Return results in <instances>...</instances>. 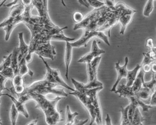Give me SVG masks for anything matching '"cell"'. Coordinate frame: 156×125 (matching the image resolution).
Here are the masks:
<instances>
[{"label":"cell","mask_w":156,"mask_h":125,"mask_svg":"<svg viewBox=\"0 0 156 125\" xmlns=\"http://www.w3.org/2000/svg\"><path fill=\"white\" fill-rule=\"evenodd\" d=\"M27 101H35L36 105L35 107L40 109L44 112L45 117L47 124H57L63 121L60 112L58 110L57 105L61 100L60 96H57L55 99H49L45 95L33 92L25 94Z\"/></svg>","instance_id":"obj_1"},{"label":"cell","mask_w":156,"mask_h":125,"mask_svg":"<svg viewBox=\"0 0 156 125\" xmlns=\"http://www.w3.org/2000/svg\"><path fill=\"white\" fill-rule=\"evenodd\" d=\"M58 84L50 82L44 78L41 80L36 81L30 85L25 86L23 92L20 94L16 95L27 94L35 92L46 96L47 95L52 94L57 96L67 97L68 94L64 91V89H58Z\"/></svg>","instance_id":"obj_2"},{"label":"cell","mask_w":156,"mask_h":125,"mask_svg":"<svg viewBox=\"0 0 156 125\" xmlns=\"http://www.w3.org/2000/svg\"><path fill=\"white\" fill-rule=\"evenodd\" d=\"M98 38L101 39L106 45L110 46L108 37L105 35L103 32L95 30H83V34L81 37L76 42L71 43V45L73 48H80L82 46H87V43L90 39Z\"/></svg>","instance_id":"obj_3"},{"label":"cell","mask_w":156,"mask_h":125,"mask_svg":"<svg viewBox=\"0 0 156 125\" xmlns=\"http://www.w3.org/2000/svg\"><path fill=\"white\" fill-rule=\"evenodd\" d=\"M103 89V86L91 89H82V88L76 89L77 91H83L90 99L93 105L95 108L96 113L95 122H96L98 125H101L102 124V110L100 105L98 94L99 91Z\"/></svg>","instance_id":"obj_4"},{"label":"cell","mask_w":156,"mask_h":125,"mask_svg":"<svg viewBox=\"0 0 156 125\" xmlns=\"http://www.w3.org/2000/svg\"><path fill=\"white\" fill-rule=\"evenodd\" d=\"M34 8V6L33 5L26 6L25 7V9L21 15L15 18L14 20L10 24L3 27L4 30L5 32V41H7L9 40L10 35H11L13 30L19 24L21 23L25 24L28 22L29 18L32 16L31 11Z\"/></svg>","instance_id":"obj_5"},{"label":"cell","mask_w":156,"mask_h":125,"mask_svg":"<svg viewBox=\"0 0 156 125\" xmlns=\"http://www.w3.org/2000/svg\"><path fill=\"white\" fill-rule=\"evenodd\" d=\"M69 94L76 96L78 100L80 102L83 107L85 108L90 116L91 122L90 125H91L95 121L96 117L95 108L93 105L92 102L89 97L82 91L75 90L72 92L69 93Z\"/></svg>","instance_id":"obj_6"},{"label":"cell","mask_w":156,"mask_h":125,"mask_svg":"<svg viewBox=\"0 0 156 125\" xmlns=\"http://www.w3.org/2000/svg\"><path fill=\"white\" fill-rule=\"evenodd\" d=\"M34 53L39 56L49 58L53 60L56 55L55 47L50 44V41L46 43H38Z\"/></svg>","instance_id":"obj_7"},{"label":"cell","mask_w":156,"mask_h":125,"mask_svg":"<svg viewBox=\"0 0 156 125\" xmlns=\"http://www.w3.org/2000/svg\"><path fill=\"white\" fill-rule=\"evenodd\" d=\"M39 57L42 59V61H43V62L46 68L47 69V71L48 72L51 74L52 77L54 79V80H55V83L57 84L63 86V87H65V88H66V89H68V90H70V91H74L76 90L73 89V88H71L70 86H69L64 81V80H63L61 75H60V72H59V70L58 69H52L48 65V62L45 60L44 57L42 56Z\"/></svg>","instance_id":"obj_8"},{"label":"cell","mask_w":156,"mask_h":125,"mask_svg":"<svg viewBox=\"0 0 156 125\" xmlns=\"http://www.w3.org/2000/svg\"><path fill=\"white\" fill-rule=\"evenodd\" d=\"M104 53H105V51L99 48L97 42L95 40H94L92 44L90 51L81 58L78 60V62L80 63H90L95 58L100 56V55Z\"/></svg>","instance_id":"obj_9"},{"label":"cell","mask_w":156,"mask_h":125,"mask_svg":"<svg viewBox=\"0 0 156 125\" xmlns=\"http://www.w3.org/2000/svg\"><path fill=\"white\" fill-rule=\"evenodd\" d=\"M101 59V57H97L93 59L90 62L87 63L88 82H94L98 81L97 79V71Z\"/></svg>","instance_id":"obj_10"},{"label":"cell","mask_w":156,"mask_h":125,"mask_svg":"<svg viewBox=\"0 0 156 125\" xmlns=\"http://www.w3.org/2000/svg\"><path fill=\"white\" fill-rule=\"evenodd\" d=\"M128 58L126 57L125 59V64L123 66H121L120 65V61H118V62H116L115 64V68L116 69V71L117 72V78L116 80V82L114 84L112 88L110 91L111 92H115L116 90V88L118 86V84L120 83V81L123 79V78H126V76H127V66L128 64Z\"/></svg>","instance_id":"obj_11"},{"label":"cell","mask_w":156,"mask_h":125,"mask_svg":"<svg viewBox=\"0 0 156 125\" xmlns=\"http://www.w3.org/2000/svg\"><path fill=\"white\" fill-rule=\"evenodd\" d=\"M26 58L19 55L18 56V73L22 76L29 74L31 77L34 75V72L29 69L27 65Z\"/></svg>","instance_id":"obj_12"},{"label":"cell","mask_w":156,"mask_h":125,"mask_svg":"<svg viewBox=\"0 0 156 125\" xmlns=\"http://www.w3.org/2000/svg\"><path fill=\"white\" fill-rule=\"evenodd\" d=\"M128 98L130 101V104L133 105L136 108L141 107L143 109V112H148L149 109L153 108L152 105L146 103L141 99L138 98L136 95L130 96Z\"/></svg>","instance_id":"obj_13"},{"label":"cell","mask_w":156,"mask_h":125,"mask_svg":"<svg viewBox=\"0 0 156 125\" xmlns=\"http://www.w3.org/2000/svg\"><path fill=\"white\" fill-rule=\"evenodd\" d=\"M134 13H126L122 14L119 18V23L121 25V31L120 34L122 35L124 34L127 26L132 22L133 16Z\"/></svg>","instance_id":"obj_14"},{"label":"cell","mask_w":156,"mask_h":125,"mask_svg":"<svg viewBox=\"0 0 156 125\" xmlns=\"http://www.w3.org/2000/svg\"><path fill=\"white\" fill-rule=\"evenodd\" d=\"M66 43V52H65V61L66 66V76L67 79L68 80L69 69L72 60V49L73 47L69 41H67Z\"/></svg>","instance_id":"obj_15"},{"label":"cell","mask_w":156,"mask_h":125,"mask_svg":"<svg viewBox=\"0 0 156 125\" xmlns=\"http://www.w3.org/2000/svg\"><path fill=\"white\" fill-rule=\"evenodd\" d=\"M153 93L154 92L149 88L143 86L138 91L135 93V95L143 102L145 103L147 102V104L148 102V104H149Z\"/></svg>","instance_id":"obj_16"},{"label":"cell","mask_w":156,"mask_h":125,"mask_svg":"<svg viewBox=\"0 0 156 125\" xmlns=\"http://www.w3.org/2000/svg\"><path fill=\"white\" fill-rule=\"evenodd\" d=\"M115 93L119 94V97H126L127 98L130 96L135 95L132 86H128L124 84L119 85Z\"/></svg>","instance_id":"obj_17"},{"label":"cell","mask_w":156,"mask_h":125,"mask_svg":"<svg viewBox=\"0 0 156 125\" xmlns=\"http://www.w3.org/2000/svg\"><path fill=\"white\" fill-rule=\"evenodd\" d=\"M4 96H7L10 98L13 102L14 104L15 105L16 109L19 112V113L25 116L26 118H28L29 117V114L26 109L25 106L24 105V104L22 102L19 101V100H17L16 98H15L14 96H12V95L8 94H3Z\"/></svg>","instance_id":"obj_18"},{"label":"cell","mask_w":156,"mask_h":125,"mask_svg":"<svg viewBox=\"0 0 156 125\" xmlns=\"http://www.w3.org/2000/svg\"><path fill=\"white\" fill-rule=\"evenodd\" d=\"M19 39V46L18 47L19 50V55L26 58L29 53V45H27L23 39V33L18 34Z\"/></svg>","instance_id":"obj_19"},{"label":"cell","mask_w":156,"mask_h":125,"mask_svg":"<svg viewBox=\"0 0 156 125\" xmlns=\"http://www.w3.org/2000/svg\"><path fill=\"white\" fill-rule=\"evenodd\" d=\"M144 74L145 73L140 68L139 73L136 76V78L133 84V85H132L133 91L134 93L138 91L143 87V84L144 83Z\"/></svg>","instance_id":"obj_20"},{"label":"cell","mask_w":156,"mask_h":125,"mask_svg":"<svg viewBox=\"0 0 156 125\" xmlns=\"http://www.w3.org/2000/svg\"><path fill=\"white\" fill-rule=\"evenodd\" d=\"M12 54L11 67L15 75H16L18 72V56L19 50L18 48H15Z\"/></svg>","instance_id":"obj_21"},{"label":"cell","mask_w":156,"mask_h":125,"mask_svg":"<svg viewBox=\"0 0 156 125\" xmlns=\"http://www.w3.org/2000/svg\"><path fill=\"white\" fill-rule=\"evenodd\" d=\"M144 59L141 65V69L145 73H147L151 71V63L154 62L151 59L149 54L144 53Z\"/></svg>","instance_id":"obj_22"},{"label":"cell","mask_w":156,"mask_h":125,"mask_svg":"<svg viewBox=\"0 0 156 125\" xmlns=\"http://www.w3.org/2000/svg\"><path fill=\"white\" fill-rule=\"evenodd\" d=\"M141 65L137 64L135 68L131 71H128L126 79L127 80L126 85L128 86H132L137 76L138 71L140 70Z\"/></svg>","instance_id":"obj_23"},{"label":"cell","mask_w":156,"mask_h":125,"mask_svg":"<svg viewBox=\"0 0 156 125\" xmlns=\"http://www.w3.org/2000/svg\"><path fill=\"white\" fill-rule=\"evenodd\" d=\"M130 107V105H127L126 107H123L121 106L120 112L122 113V119H121V124L122 125H131V123L128 118V112Z\"/></svg>","instance_id":"obj_24"},{"label":"cell","mask_w":156,"mask_h":125,"mask_svg":"<svg viewBox=\"0 0 156 125\" xmlns=\"http://www.w3.org/2000/svg\"><path fill=\"white\" fill-rule=\"evenodd\" d=\"M145 118L143 116L141 113L140 112L139 107L136 108L133 117V122L132 125H143V122L145 121Z\"/></svg>","instance_id":"obj_25"},{"label":"cell","mask_w":156,"mask_h":125,"mask_svg":"<svg viewBox=\"0 0 156 125\" xmlns=\"http://www.w3.org/2000/svg\"><path fill=\"white\" fill-rule=\"evenodd\" d=\"M79 114L77 112L72 113L70 111L69 105L66 106V121L65 125H71L74 123L75 118L76 116L79 115Z\"/></svg>","instance_id":"obj_26"},{"label":"cell","mask_w":156,"mask_h":125,"mask_svg":"<svg viewBox=\"0 0 156 125\" xmlns=\"http://www.w3.org/2000/svg\"><path fill=\"white\" fill-rule=\"evenodd\" d=\"M154 0H147V2L145 5L144 10V15L145 16H149L150 14L154 10V8H155L154 7Z\"/></svg>","instance_id":"obj_27"},{"label":"cell","mask_w":156,"mask_h":125,"mask_svg":"<svg viewBox=\"0 0 156 125\" xmlns=\"http://www.w3.org/2000/svg\"><path fill=\"white\" fill-rule=\"evenodd\" d=\"M19 112L17 111L15 105L12 104L11 110H10V118L12 125H15L16 123L17 117H18Z\"/></svg>","instance_id":"obj_28"},{"label":"cell","mask_w":156,"mask_h":125,"mask_svg":"<svg viewBox=\"0 0 156 125\" xmlns=\"http://www.w3.org/2000/svg\"><path fill=\"white\" fill-rule=\"evenodd\" d=\"M144 87H147L151 90L153 92H154L155 88L156 86V77L154 73H153L152 75V80L150 81L145 82L143 84Z\"/></svg>","instance_id":"obj_29"},{"label":"cell","mask_w":156,"mask_h":125,"mask_svg":"<svg viewBox=\"0 0 156 125\" xmlns=\"http://www.w3.org/2000/svg\"><path fill=\"white\" fill-rule=\"evenodd\" d=\"M0 73L8 80H12L14 76L13 70L11 67L5 68L0 72Z\"/></svg>","instance_id":"obj_30"},{"label":"cell","mask_w":156,"mask_h":125,"mask_svg":"<svg viewBox=\"0 0 156 125\" xmlns=\"http://www.w3.org/2000/svg\"><path fill=\"white\" fill-rule=\"evenodd\" d=\"M12 84L13 87L18 86V85H24L23 76L19 73L16 74L12 79Z\"/></svg>","instance_id":"obj_31"},{"label":"cell","mask_w":156,"mask_h":125,"mask_svg":"<svg viewBox=\"0 0 156 125\" xmlns=\"http://www.w3.org/2000/svg\"><path fill=\"white\" fill-rule=\"evenodd\" d=\"M12 55V54H11L8 56H4V60L0 65V72L5 68L11 67Z\"/></svg>","instance_id":"obj_32"},{"label":"cell","mask_w":156,"mask_h":125,"mask_svg":"<svg viewBox=\"0 0 156 125\" xmlns=\"http://www.w3.org/2000/svg\"><path fill=\"white\" fill-rule=\"evenodd\" d=\"M7 80H8V79L4 77L0 73V97L1 96H3V94L2 93V92L4 90H6L9 91V90L5 87V84L6 82L7 81ZM0 103H1V101H0ZM0 121H2V120L1 119H0Z\"/></svg>","instance_id":"obj_33"},{"label":"cell","mask_w":156,"mask_h":125,"mask_svg":"<svg viewBox=\"0 0 156 125\" xmlns=\"http://www.w3.org/2000/svg\"><path fill=\"white\" fill-rule=\"evenodd\" d=\"M89 5L94 7L95 9L101 8L104 6V3L100 2L98 0H86Z\"/></svg>","instance_id":"obj_34"},{"label":"cell","mask_w":156,"mask_h":125,"mask_svg":"<svg viewBox=\"0 0 156 125\" xmlns=\"http://www.w3.org/2000/svg\"><path fill=\"white\" fill-rule=\"evenodd\" d=\"M21 0H4L0 4V7L3 5L6 7H10L19 3Z\"/></svg>","instance_id":"obj_35"},{"label":"cell","mask_w":156,"mask_h":125,"mask_svg":"<svg viewBox=\"0 0 156 125\" xmlns=\"http://www.w3.org/2000/svg\"><path fill=\"white\" fill-rule=\"evenodd\" d=\"M83 15L80 12H76L73 15V19L74 21L77 23H80L83 20Z\"/></svg>","instance_id":"obj_36"},{"label":"cell","mask_w":156,"mask_h":125,"mask_svg":"<svg viewBox=\"0 0 156 125\" xmlns=\"http://www.w3.org/2000/svg\"><path fill=\"white\" fill-rule=\"evenodd\" d=\"M136 107H135L132 105L130 104V107H129V110H128V118H129V121L131 122V124L133 122V117L135 111Z\"/></svg>","instance_id":"obj_37"},{"label":"cell","mask_w":156,"mask_h":125,"mask_svg":"<svg viewBox=\"0 0 156 125\" xmlns=\"http://www.w3.org/2000/svg\"><path fill=\"white\" fill-rule=\"evenodd\" d=\"M148 53L150 58L154 61H156V47L154 46L151 48Z\"/></svg>","instance_id":"obj_38"},{"label":"cell","mask_w":156,"mask_h":125,"mask_svg":"<svg viewBox=\"0 0 156 125\" xmlns=\"http://www.w3.org/2000/svg\"><path fill=\"white\" fill-rule=\"evenodd\" d=\"M105 5L110 8H114L115 4V0H103Z\"/></svg>","instance_id":"obj_39"},{"label":"cell","mask_w":156,"mask_h":125,"mask_svg":"<svg viewBox=\"0 0 156 125\" xmlns=\"http://www.w3.org/2000/svg\"><path fill=\"white\" fill-rule=\"evenodd\" d=\"M20 2L25 7L33 5V0H21Z\"/></svg>","instance_id":"obj_40"},{"label":"cell","mask_w":156,"mask_h":125,"mask_svg":"<svg viewBox=\"0 0 156 125\" xmlns=\"http://www.w3.org/2000/svg\"><path fill=\"white\" fill-rule=\"evenodd\" d=\"M146 46L147 47L149 48L150 49L154 47V43H153V39L152 38H149L147 39L146 42Z\"/></svg>","instance_id":"obj_41"},{"label":"cell","mask_w":156,"mask_h":125,"mask_svg":"<svg viewBox=\"0 0 156 125\" xmlns=\"http://www.w3.org/2000/svg\"><path fill=\"white\" fill-rule=\"evenodd\" d=\"M88 120H84V121H80V120H75L74 123L73 125H83L85 124V123L88 122Z\"/></svg>","instance_id":"obj_42"},{"label":"cell","mask_w":156,"mask_h":125,"mask_svg":"<svg viewBox=\"0 0 156 125\" xmlns=\"http://www.w3.org/2000/svg\"><path fill=\"white\" fill-rule=\"evenodd\" d=\"M156 61L151 63V71L153 73H156Z\"/></svg>","instance_id":"obj_43"},{"label":"cell","mask_w":156,"mask_h":125,"mask_svg":"<svg viewBox=\"0 0 156 125\" xmlns=\"http://www.w3.org/2000/svg\"><path fill=\"white\" fill-rule=\"evenodd\" d=\"M105 122H106V125H112V122H111V119L109 116V114L106 115V117L105 119Z\"/></svg>","instance_id":"obj_44"},{"label":"cell","mask_w":156,"mask_h":125,"mask_svg":"<svg viewBox=\"0 0 156 125\" xmlns=\"http://www.w3.org/2000/svg\"><path fill=\"white\" fill-rule=\"evenodd\" d=\"M78 2L80 4L82 5H83V6H85V7H87V8H89V6H88L87 5H86V4L84 3V2H83V0H77Z\"/></svg>","instance_id":"obj_45"},{"label":"cell","mask_w":156,"mask_h":125,"mask_svg":"<svg viewBox=\"0 0 156 125\" xmlns=\"http://www.w3.org/2000/svg\"><path fill=\"white\" fill-rule=\"evenodd\" d=\"M37 122H38V120H34V121H32V122H31V123H28V125H37Z\"/></svg>","instance_id":"obj_46"},{"label":"cell","mask_w":156,"mask_h":125,"mask_svg":"<svg viewBox=\"0 0 156 125\" xmlns=\"http://www.w3.org/2000/svg\"><path fill=\"white\" fill-rule=\"evenodd\" d=\"M61 2H62V5H63L64 6H65V7H66V3H65L64 0H61Z\"/></svg>","instance_id":"obj_47"},{"label":"cell","mask_w":156,"mask_h":125,"mask_svg":"<svg viewBox=\"0 0 156 125\" xmlns=\"http://www.w3.org/2000/svg\"><path fill=\"white\" fill-rule=\"evenodd\" d=\"M83 2H84V3H85V4H86V5H88V6H89V4H88V3L87 2V1L86 0H83Z\"/></svg>","instance_id":"obj_48"},{"label":"cell","mask_w":156,"mask_h":125,"mask_svg":"<svg viewBox=\"0 0 156 125\" xmlns=\"http://www.w3.org/2000/svg\"><path fill=\"white\" fill-rule=\"evenodd\" d=\"M2 125V121H0V125Z\"/></svg>","instance_id":"obj_49"},{"label":"cell","mask_w":156,"mask_h":125,"mask_svg":"<svg viewBox=\"0 0 156 125\" xmlns=\"http://www.w3.org/2000/svg\"><path fill=\"white\" fill-rule=\"evenodd\" d=\"M2 1V0H0V1Z\"/></svg>","instance_id":"obj_50"}]
</instances>
